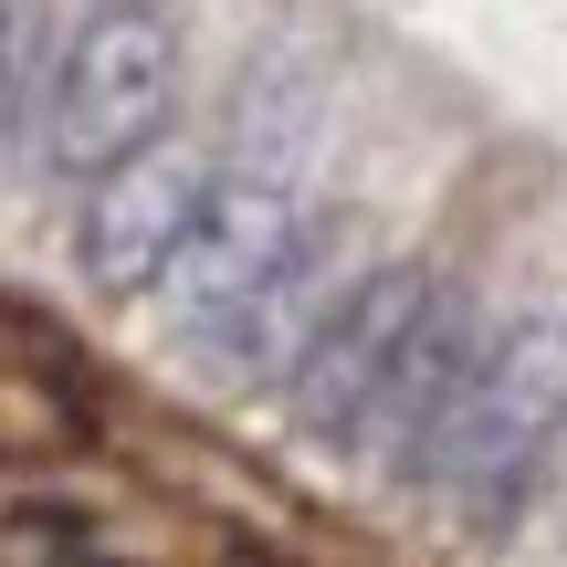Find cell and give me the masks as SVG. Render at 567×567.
Listing matches in <instances>:
<instances>
[{
	"label": "cell",
	"instance_id": "3957f363",
	"mask_svg": "<svg viewBox=\"0 0 567 567\" xmlns=\"http://www.w3.org/2000/svg\"><path fill=\"white\" fill-rule=\"evenodd\" d=\"M42 63H53V32H42V0H0V147L32 137L42 105Z\"/></svg>",
	"mask_w": 567,
	"mask_h": 567
},
{
	"label": "cell",
	"instance_id": "7a4b0ae2",
	"mask_svg": "<svg viewBox=\"0 0 567 567\" xmlns=\"http://www.w3.org/2000/svg\"><path fill=\"white\" fill-rule=\"evenodd\" d=\"M210 168H221L210 147L158 137L126 168H105L95 189H74V274L95 284L105 305H158L168 274H179V252H189V221H200Z\"/></svg>",
	"mask_w": 567,
	"mask_h": 567
},
{
	"label": "cell",
	"instance_id": "6da1fadb",
	"mask_svg": "<svg viewBox=\"0 0 567 567\" xmlns=\"http://www.w3.org/2000/svg\"><path fill=\"white\" fill-rule=\"evenodd\" d=\"M179 84H189V42H179V21H168L158 0H84L53 32L42 105H32L42 179L95 189L105 168L158 147L168 126H179Z\"/></svg>",
	"mask_w": 567,
	"mask_h": 567
}]
</instances>
